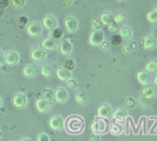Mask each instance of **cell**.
I'll use <instances>...</instances> for the list:
<instances>
[{"mask_svg": "<svg viewBox=\"0 0 157 141\" xmlns=\"http://www.w3.org/2000/svg\"><path fill=\"white\" fill-rule=\"evenodd\" d=\"M64 126L69 134H78L83 129V120L80 116L72 115V116H69L66 121H64Z\"/></svg>", "mask_w": 157, "mask_h": 141, "instance_id": "cell-1", "label": "cell"}, {"mask_svg": "<svg viewBox=\"0 0 157 141\" xmlns=\"http://www.w3.org/2000/svg\"><path fill=\"white\" fill-rule=\"evenodd\" d=\"M42 29H43V26L42 23H39L38 21H32L29 22L27 26H26V31L27 33L33 37V38H38L40 34H42Z\"/></svg>", "mask_w": 157, "mask_h": 141, "instance_id": "cell-2", "label": "cell"}, {"mask_svg": "<svg viewBox=\"0 0 157 141\" xmlns=\"http://www.w3.org/2000/svg\"><path fill=\"white\" fill-rule=\"evenodd\" d=\"M91 129H92V131H93L94 134L99 135V134H102V132H104V131L107 130V123H105V120H104V119L97 118V119L92 123Z\"/></svg>", "mask_w": 157, "mask_h": 141, "instance_id": "cell-3", "label": "cell"}, {"mask_svg": "<svg viewBox=\"0 0 157 141\" xmlns=\"http://www.w3.org/2000/svg\"><path fill=\"white\" fill-rule=\"evenodd\" d=\"M112 113H113V110L109 104H102L97 109V118L109 119V118H112Z\"/></svg>", "mask_w": 157, "mask_h": 141, "instance_id": "cell-4", "label": "cell"}, {"mask_svg": "<svg viewBox=\"0 0 157 141\" xmlns=\"http://www.w3.org/2000/svg\"><path fill=\"white\" fill-rule=\"evenodd\" d=\"M64 25H65V28L69 33H75L77 31V27H78V22L74 16H67L64 21Z\"/></svg>", "mask_w": 157, "mask_h": 141, "instance_id": "cell-5", "label": "cell"}, {"mask_svg": "<svg viewBox=\"0 0 157 141\" xmlns=\"http://www.w3.org/2000/svg\"><path fill=\"white\" fill-rule=\"evenodd\" d=\"M31 58L34 61H43L47 58V51L40 47H36L31 50Z\"/></svg>", "mask_w": 157, "mask_h": 141, "instance_id": "cell-6", "label": "cell"}, {"mask_svg": "<svg viewBox=\"0 0 157 141\" xmlns=\"http://www.w3.org/2000/svg\"><path fill=\"white\" fill-rule=\"evenodd\" d=\"M103 40H104V33L101 29L99 31H93L90 36V39H88L91 45H99Z\"/></svg>", "mask_w": 157, "mask_h": 141, "instance_id": "cell-7", "label": "cell"}, {"mask_svg": "<svg viewBox=\"0 0 157 141\" xmlns=\"http://www.w3.org/2000/svg\"><path fill=\"white\" fill-rule=\"evenodd\" d=\"M20 61V55L17 51L15 50H9L7 53H5V63L10 66L16 65Z\"/></svg>", "mask_w": 157, "mask_h": 141, "instance_id": "cell-8", "label": "cell"}, {"mask_svg": "<svg viewBox=\"0 0 157 141\" xmlns=\"http://www.w3.org/2000/svg\"><path fill=\"white\" fill-rule=\"evenodd\" d=\"M67 91L64 88V87H58L55 91H54V99L55 102L58 103H65L67 101Z\"/></svg>", "mask_w": 157, "mask_h": 141, "instance_id": "cell-9", "label": "cell"}, {"mask_svg": "<svg viewBox=\"0 0 157 141\" xmlns=\"http://www.w3.org/2000/svg\"><path fill=\"white\" fill-rule=\"evenodd\" d=\"M12 104L16 108H25L27 105V97L25 93H16L12 98Z\"/></svg>", "mask_w": 157, "mask_h": 141, "instance_id": "cell-10", "label": "cell"}, {"mask_svg": "<svg viewBox=\"0 0 157 141\" xmlns=\"http://www.w3.org/2000/svg\"><path fill=\"white\" fill-rule=\"evenodd\" d=\"M42 26H44V28H47V29H49V31H53L54 28L58 27V21H56V18H55L54 16L48 15V16H45V17L43 18Z\"/></svg>", "mask_w": 157, "mask_h": 141, "instance_id": "cell-11", "label": "cell"}, {"mask_svg": "<svg viewBox=\"0 0 157 141\" xmlns=\"http://www.w3.org/2000/svg\"><path fill=\"white\" fill-rule=\"evenodd\" d=\"M49 126L53 129V130H60L64 128V119L60 116V115H54L50 118L49 120Z\"/></svg>", "mask_w": 157, "mask_h": 141, "instance_id": "cell-12", "label": "cell"}, {"mask_svg": "<svg viewBox=\"0 0 157 141\" xmlns=\"http://www.w3.org/2000/svg\"><path fill=\"white\" fill-rule=\"evenodd\" d=\"M36 109L39 113H47L50 109V102L44 98H39L36 101Z\"/></svg>", "mask_w": 157, "mask_h": 141, "instance_id": "cell-13", "label": "cell"}, {"mask_svg": "<svg viewBox=\"0 0 157 141\" xmlns=\"http://www.w3.org/2000/svg\"><path fill=\"white\" fill-rule=\"evenodd\" d=\"M59 49L63 55H69L72 51V43L69 39H63L61 43L59 44Z\"/></svg>", "mask_w": 157, "mask_h": 141, "instance_id": "cell-14", "label": "cell"}, {"mask_svg": "<svg viewBox=\"0 0 157 141\" xmlns=\"http://www.w3.org/2000/svg\"><path fill=\"white\" fill-rule=\"evenodd\" d=\"M56 42L53 39V38H45V39H43L42 40V43H40V48H43L45 51L47 50H54L55 48H56Z\"/></svg>", "mask_w": 157, "mask_h": 141, "instance_id": "cell-15", "label": "cell"}, {"mask_svg": "<svg viewBox=\"0 0 157 141\" xmlns=\"http://www.w3.org/2000/svg\"><path fill=\"white\" fill-rule=\"evenodd\" d=\"M56 77L60 80V81H67L71 78V71L64 69L63 66L61 67H58L56 69Z\"/></svg>", "mask_w": 157, "mask_h": 141, "instance_id": "cell-16", "label": "cell"}, {"mask_svg": "<svg viewBox=\"0 0 157 141\" xmlns=\"http://www.w3.org/2000/svg\"><path fill=\"white\" fill-rule=\"evenodd\" d=\"M126 114H128V112H126L125 108H118V109H115V110L112 113V118H113L115 121L120 123L123 119L126 118Z\"/></svg>", "mask_w": 157, "mask_h": 141, "instance_id": "cell-17", "label": "cell"}, {"mask_svg": "<svg viewBox=\"0 0 157 141\" xmlns=\"http://www.w3.org/2000/svg\"><path fill=\"white\" fill-rule=\"evenodd\" d=\"M22 72H23V75H25L26 77H33V76H36V75H37L38 69H37L34 65L28 64V65H26V66L23 67Z\"/></svg>", "mask_w": 157, "mask_h": 141, "instance_id": "cell-18", "label": "cell"}, {"mask_svg": "<svg viewBox=\"0 0 157 141\" xmlns=\"http://www.w3.org/2000/svg\"><path fill=\"white\" fill-rule=\"evenodd\" d=\"M156 45H157V40H156L153 37L147 36V37H145V38L142 39V47H144L145 49H153Z\"/></svg>", "mask_w": 157, "mask_h": 141, "instance_id": "cell-19", "label": "cell"}, {"mask_svg": "<svg viewBox=\"0 0 157 141\" xmlns=\"http://www.w3.org/2000/svg\"><path fill=\"white\" fill-rule=\"evenodd\" d=\"M136 78H137V82L141 83V85H144V86L148 85V82H150V75H148L146 71H140V72H137Z\"/></svg>", "mask_w": 157, "mask_h": 141, "instance_id": "cell-20", "label": "cell"}, {"mask_svg": "<svg viewBox=\"0 0 157 141\" xmlns=\"http://www.w3.org/2000/svg\"><path fill=\"white\" fill-rule=\"evenodd\" d=\"M141 94H142V97H145V98H152V97L156 94V91H155V88H153L152 86L146 85V86L142 87Z\"/></svg>", "mask_w": 157, "mask_h": 141, "instance_id": "cell-21", "label": "cell"}, {"mask_svg": "<svg viewBox=\"0 0 157 141\" xmlns=\"http://www.w3.org/2000/svg\"><path fill=\"white\" fill-rule=\"evenodd\" d=\"M113 21V15L110 12H103L101 16H99V22L104 26H108L110 22Z\"/></svg>", "mask_w": 157, "mask_h": 141, "instance_id": "cell-22", "label": "cell"}, {"mask_svg": "<svg viewBox=\"0 0 157 141\" xmlns=\"http://www.w3.org/2000/svg\"><path fill=\"white\" fill-rule=\"evenodd\" d=\"M123 131H124V128H123L121 124L114 123V124L110 125V134H113V135H120Z\"/></svg>", "mask_w": 157, "mask_h": 141, "instance_id": "cell-23", "label": "cell"}, {"mask_svg": "<svg viewBox=\"0 0 157 141\" xmlns=\"http://www.w3.org/2000/svg\"><path fill=\"white\" fill-rule=\"evenodd\" d=\"M145 69H146V72H147V74L156 72V71H157V60H150V61L146 64Z\"/></svg>", "mask_w": 157, "mask_h": 141, "instance_id": "cell-24", "label": "cell"}, {"mask_svg": "<svg viewBox=\"0 0 157 141\" xmlns=\"http://www.w3.org/2000/svg\"><path fill=\"white\" fill-rule=\"evenodd\" d=\"M63 67L64 69H66V70H69V71H72V70H75V67H76V64H75V61L72 60V59H65L64 61H63Z\"/></svg>", "mask_w": 157, "mask_h": 141, "instance_id": "cell-25", "label": "cell"}, {"mask_svg": "<svg viewBox=\"0 0 157 141\" xmlns=\"http://www.w3.org/2000/svg\"><path fill=\"white\" fill-rule=\"evenodd\" d=\"M119 36L121 38H130L131 37V29L128 26H123L119 28Z\"/></svg>", "mask_w": 157, "mask_h": 141, "instance_id": "cell-26", "label": "cell"}, {"mask_svg": "<svg viewBox=\"0 0 157 141\" xmlns=\"http://www.w3.org/2000/svg\"><path fill=\"white\" fill-rule=\"evenodd\" d=\"M42 98H44V99H47V101H52V99H54V91H52L50 88H44L43 91H42Z\"/></svg>", "mask_w": 157, "mask_h": 141, "instance_id": "cell-27", "label": "cell"}, {"mask_svg": "<svg viewBox=\"0 0 157 141\" xmlns=\"http://www.w3.org/2000/svg\"><path fill=\"white\" fill-rule=\"evenodd\" d=\"M63 29L61 28H59V27H56V28H54L53 31H50V36H52V38L55 40V39H61L63 38Z\"/></svg>", "mask_w": 157, "mask_h": 141, "instance_id": "cell-28", "label": "cell"}, {"mask_svg": "<svg viewBox=\"0 0 157 141\" xmlns=\"http://www.w3.org/2000/svg\"><path fill=\"white\" fill-rule=\"evenodd\" d=\"M75 101L78 103V104H86V102H87V97H86V94L83 93V92H77L76 94H75Z\"/></svg>", "mask_w": 157, "mask_h": 141, "instance_id": "cell-29", "label": "cell"}, {"mask_svg": "<svg viewBox=\"0 0 157 141\" xmlns=\"http://www.w3.org/2000/svg\"><path fill=\"white\" fill-rule=\"evenodd\" d=\"M146 17H147V21H148V22H151V23H157V7L153 9L152 11H150Z\"/></svg>", "mask_w": 157, "mask_h": 141, "instance_id": "cell-30", "label": "cell"}, {"mask_svg": "<svg viewBox=\"0 0 157 141\" xmlns=\"http://www.w3.org/2000/svg\"><path fill=\"white\" fill-rule=\"evenodd\" d=\"M40 72H42V75H43L44 77H50V76L53 75V69H52V66H49V65H44V66H42Z\"/></svg>", "mask_w": 157, "mask_h": 141, "instance_id": "cell-31", "label": "cell"}, {"mask_svg": "<svg viewBox=\"0 0 157 141\" xmlns=\"http://www.w3.org/2000/svg\"><path fill=\"white\" fill-rule=\"evenodd\" d=\"M125 21V15L121 13V12H117L114 16H113V22L117 23V25H120Z\"/></svg>", "mask_w": 157, "mask_h": 141, "instance_id": "cell-32", "label": "cell"}, {"mask_svg": "<svg viewBox=\"0 0 157 141\" xmlns=\"http://www.w3.org/2000/svg\"><path fill=\"white\" fill-rule=\"evenodd\" d=\"M27 25H28V18H27L26 16H20V17L17 18V26H18L20 28H25Z\"/></svg>", "mask_w": 157, "mask_h": 141, "instance_id": "cell-33", "label": "cell"}, {"mask_svg": "<svg viewBox=\"0 0 157 141\" xmlns=\"http://www.w3.org/2000/svg\"><path fill=\"white\" fill-rule=\"evenodd\" d=\"M9 1L15 9H22L26 2V0H9Z\"/></svg>", "mask_w": 157, "mask_h": 141, "instance_id": "cell-34", "label": "cell"}, {"mask_svg": "<svg viewBox=\"0 0 157 141\" xmlns=\"http://www.w3.org/2000/svg\"><path fill=\"white\" fill-rule=\"evenodd\" d=\"M66 86H67L69 90H76V88H77V81L71 77L70 80L66 81Z\"/></svg>", "mask_w": 157, "mask_h": 141, "instance_id": "cell-35", "label": "cell"}, {"mask_svg": "<svg viewBox=\"0 0 157 141\" xmlns=\"http://www.w3.org/2000/svg\"><path fill=\"white\" fill-rule=\"evenodd\" d=\"M91 26H92L93 31H99V29H101V27H102V23L99 22V20H98V18H93V20L91 21Z\"/></svg>", "mask_w": 157, "mask_h": 141, "instance_id": "cell-36", "label": "cell"}, {"mask_svg": "<svg viewBox=\"0 0 157 141\" xmlns=\"http://www.w3.org/2000/svg\"><path fill=\"white\" fill-rule=\"evenodd\" d=\"M135 99L134 98H131V97H129V98H126L125 99V105L128 107V108H130V109H132V108H135Z\"/></svg>", "mask_w": 157, "mask_h": 141, "instance_id": "cell-37", "label": "cell"}, {"mask_svg": "<svg viewBox=\"0 0 157 141\" xmlns=\"http://www.w3.org/2000/svg\"><path fill=\"white\" fill-rule=\"evenodd\" d=\"M37 141H50V137H49L48 134L40 132V134H38V136H37Z\"/></svg>", "mask_w": 157, "mask_h": 141, "instance_id": "cell-38", "label": "cell"}, {"mask_svg": "<svg viewBox=\"0 0 157 141\" xmlns=\"http://www.w3.org/2000/svg\"><path fill=\"white\" fill-rule=\"evenodd\" d=\"M136 48V43L135 42H131V43H129V44H126L124 48H123V50L126 53V51H130V50H134Z\"/></svg>", "mask_w": 157, "mask_h": 141, "instance_id": "cell-39", "label": "cell"}, {"mask_svg": "<svg viewBox=\"0 0 157 141\" xmlns=\"http://www.w3.org/2000/svg\"><path fill=\"white\" fill-rule=\"evenodd\" d=\"M121 40H123V38H121L119 34H114V36L112 37V43H113V44H115V45L120 44V43H121Z\"/></svg>", "mask_w": 157, "mask_h": 141, "instance_id": "cell-40", "label": "cell"}, {"mask_svg": "<svg viewBox=\"0 0 157 141\" xmlns=\"http://www.w3.org/2000/svg\"><path fill=\"white\" fill-rule=\"evenodd\" d=\"M107 27H108V31H109V32H113V33H114V32H117V31L119 29V28H118V25H117V23H114L113 21H112Z\"/></svg>", "mask_w": 157, "mask_h": 141, "instance_id": "cell-41", "label": "cell"}, {"mask_svg": "<svg viewBox=\"0 0 157 141\" xmlns=\"http://www.w3.org/2000/svg\"><path fill=\"white\" fill-rule=\"evenodd\" d=\"M99 48L102 49V50H104V51H107L109 48H110V43H108L107 40H103L101 44H99Z\"/></svg>", "mask_w": 157, "mask_h": 141, "instance_id": "cell-42", "label": "cell"}, {"mask_svg": "<svg viewBox=\"0 0 157 141\" xmlns=\"http://www.w3.org/2000/svg\"><path fill=\"white\" fill-rule=\"evenodd\" d=\"M9 2H10L9 0H0V10L2 11V10L9 5Z\"/></svg>", "mask_w": 157, "mask_h": 141, "instance_id": "cell-43", "label": "cell"}, {"mask_svg": "<svg viewBox=\"0 0 157 141\" xmlns=\"http://www.w3.org/2000/svg\"><path fill=\"white\" fill-rule=\"evenodd\" d=\"M90 141H101V136L97 134H92L90 137Z\"/></svg>", "mask_w": 157, "mask_h": 141, "instance_id": "cell-44", "label": "cell"}, {"mask_svg": "<svg viewBox=\"0 0 157 141\" xmlns=\"http://www.w3.org/2000/svg\"><path fill=\"white\" fill-rule=\"evenodd\" d=\"M5 64V53L2 50H0V66Z\"/></svg>", "mask_w": 157, "mask_h": 141, "instance_id": "cell-45", "label": "cell"}, {"mask_svg": "<svg viewBox=\"0 0 157 141\" xmlns=\"http://www.w3.org/2000/svg\"><path fill=\"white\" fill-rule=\"evenodd\" d=\"M18 141H32L31 139H28V137H22V139H20Z\"/></svg>", "mask_w": 157, "mask_h": 141, "instance_id": "cell-46", "label": "cell"}, {"mask_svg": "<svg viewBox=\"0 0 157 141\" xmlns=\"http://www.w3.org/2000/svg\"><path fill=\"white\" fill-rule=\"evenodd\" d=\"M153 85L157 87V75H156V76H155V78H153Z\"/></svg>", "mask_w": 157, "mask_h": 141, "instance_id": "cell-47", "label": "cell"}, {"mask_svg": "<svg viewBox=\"0 0 157 141\" xmlns=\"http://www.w3.org/2000/svg\"><path fill=\"white\" fill-rule=\"evenodd\" d=\"M1 103H2V101H1V97H0V105H1Z\"/></svg>", "mask_w": 157, "mask_h": 141, "instance_id": "cell-48", "label": "cell"}, {"mask_svg": "<svg viewBox=\"0 0 157 141\" xmlns=\"http://www.w3.org/2000/svg\"><path fill=\"white\" fill-rule=\"evenodd\" d=\"M1 135H2V134H1V131H0V137H1Z\"/></svg>", "mask_w": 157, "mask_h": 141, "instance_id": "cell-49", "label": "cell"}, {"mask_svg": "<svg viewBox=\"0 0 157 141\" xmlns=\"http://www.w3.org/2000/svg\"><path fill=\"white\" fill-rule=\"evenodd\" d=\"M118 1H123V0H118Z\"/></svg>", "mask_w": 157, "mask_h": 141, "instance_id": "cell-50", "label": "cell"}]
</instances>
